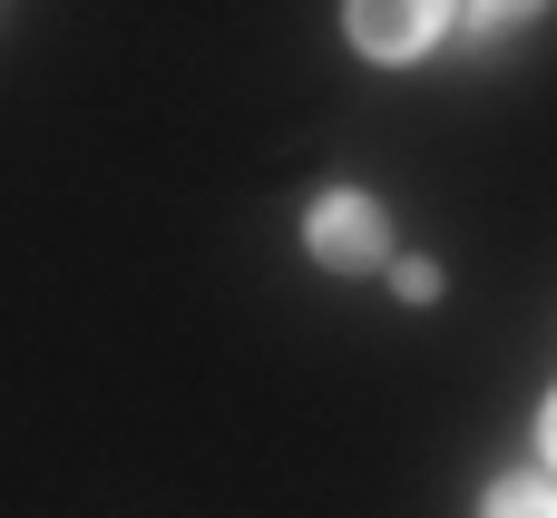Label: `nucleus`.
Listing matches in <instances>:
<instances>
[{
    "mask_svg": "<svg viewBox=\"0 0 557 518\" xmlns=\"http://www.w3.org/2000/svg\"><path fill=\"white\" fill-rule=\"evenodd\" d=\"M539 451H548V470H557V402L539 411Z\"/></svg>",
    "mask_w": 557,
    "mask_h": 518,
    "instance_id": "423d86ee",
    "label": "nucleus"
},
{
    "mask_svg": "<svg viewBox=\"0 0 557 518\" xmlns=\"http://www.w3.org/2000/svg\"><path fill=\"white\" fill-rule=\"evenodd\" d=\"M490 518H557V480H499Z\"/></svg>",
    "mask_w": 557,
    "mask_h": 518,
    "instance_id": "7ed1b4c3",
    "label": "nucleus"
},
{
    "mask_svg": "<svg viewBox=\"0 0 557 518\" xmlns=\"http://www.w3.org/2000/svg\"><path fill=\"white\" fill-rule=\"evenodd\" d=\"M539 10H548V0H470L480 29H519V20H539Z\"/></svg>",
    "mask_w": 557,
    "mask_h": 518,
    "instance_id": "39448f33",
    "label": "nucleus"
},
{
    "mask_svg": "<svg viewBox=\"0 0 557 518\" xmlns=\"http://www.w3.org/2000/svg\"><path fill=\"white\" fill-rule=\"evenodd\" d=\"M392 284H401L411 304H431V294H441V264H431V255H401V264H392Z\"/></svg>",
    "mask_w": 557,
    "mask_h": 518,
    "instance_id": "20e7f679",
    "label": "nucleus"
},
{
    "mask_svg": "<svg viewBox=\"0 0 557 518\" xmlns=\"http://www.w3.org/2000/svg\"><path fill=\"white\" fill-rule=\"evenodd\" d=\"M450 29V0H352V39L372 59H421Z\"/></svg>",
    "mask_w": 557,
    "mask_h": 518,
    "instance_id": "f03ea898",
    "label": "nucleus"
},
{
    "mask_svg": "<svg viewBox=\"0 0 557 518\" xmlns=\"http://www.w3.org/2000/svg\"><path fill=\"white\" fill-rule=\"evenodd\" d=\"M304 245H313V264H333V274H362V264H382V255H392V215H382L362 186H333V196H313V215H304Z\"/></svg>",
    "mask_w": 557,
    "mask_h": 518,
    "instance_id": "f257e3e1",
    "label": "nucleus"
}]
</instances>
